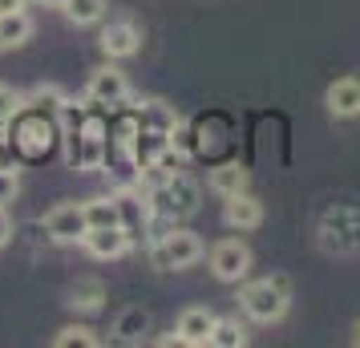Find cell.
<instances>
[{
	"instance_id": "obj_1",
	"label": "cell",
	"mask_w": 360,
	"mask_h": 348,
	"mask_svg": "<svg viewBox=\"0 0 360 348\" xmlns=\"http://www.w3.org/2000/svg\"><path fill=\"white\" fill-rule=\"evenodd\" d=\"M239 308L247 320L255 324H279L288 308H292V283L283 276H267V280H251L239 288Z\"/></svg>"
},
{
	"instance_id": "obj_2",
	"label": "cell",
	"mask_w": 360,
	"mask_h": 348,
	"mask_svg": "<svg viewBox=\"0 0 360 348\" xmlns=\"http://www.w3.org/2000/svg\"><path fill=\"white\" fill-rule=\"evenodd\" d=\"M146 199L154 207V215H166V219H186L198 211V186L186 179V174H166L162 183L146 186Z\"/></svg>"
},
{
	"instance_id": "obj_3",
	"label": "cell",
	"mask_w": 360,
	"mask_h": 348,
	"mask_svg": "<svg viewBox=\"0 0 360 348\" xmlns=\"http://www.w3.org/2000/svg\"><path fill=\"white\" fill-rule=\"evenodd\" d=\"M198 259H202V239L195 231L174 227V231L158 235L150 243V264L158 267V271H182V267L198 264Z\"/></svg>"
},
{
	"instance_id": "obj_4",
	"label": "cell",
	"mask_w": 360,
	"mask_h": 348,
	"mask_svg": "<svg viewBox=\"0 0 360 348\" xmlns=\"http://www.w3.org/2000/svg\"><path fill=\"white\" fill-rule=\"evenodd\" d=\"M320 239H324V247L336 251V255L360 251V207H332V211L320 219Z\"/></svg>"
},
{
	"instance_id": "obj_5",
	"label": "cell",
	"mask_w": 360,
	"mask_h": 348,
	"mask_svg": "<svg viewBox=\"0 0 360 348\" xmlns=\"http://www.w3.org/2000/svg\"><path fill=\"white\" fill-rule=\"evenodd\" d=\"M41 227L53 243H82L89 223H85V202H57L49 215L41 219Z\"/></svg>"
},
{
	"instance_id": "obj_6",
	"label": "cell",
	"mask_w": 360,
	"mask_h": 348,
	"mask_svg": "<svg viewBox=\"0 0 360 348\" xmlns=\"http://www.w3.org/2000/svg\"><path fill=\"white\" fill-rule=\"evenodd\" d=\"M211 271L214 280L223 283H243L247 271H251V247L243 239H223L211 247Z\"/></svg>"
},
{
	"instance_id": "obj_7",
	"label": "cell",
	"mask_w": 360,
	"mask_h": 348,
	"mask_svg": "<svg viewBox=\"0 0 360 348\" xmlns=\"http://www.w3.org/2000/svg\"><path fill=\"white\" fill-rule=\"evenodd\" d=\"M85 98L98 101V105H122L130 98V77L114 65H98L89 73V85H85Z\"/></svg>"
},
{
	"instance_id": "obj_8",
	"label": "cell",
	"mask_w": 360,
	"mask_h": 348,
	"mask_svg": "<svg viewBox=\"0 0 360 348\" xmlns=\"http://www.w3.org/2000/svg\"><path fill=\"white\" fill-rule=\"evenodd\" d=\"M98 45L110 61H126V57H134V53L142 49V33H138L134 20H110V25L101 29Z\"/></svg>"
},
{
	"instance_id": "obj_9",
	"label": "cell",
	"mask_w": 360,
	"mask_h": 348,
	"mask_svg": "<svg viewBox=\"0 0 360 348\" xmlns=\"http://www.w3.org/2000/svg\"><path fill=\"white\" fill-rule=\"evenodd\" d=\"M130 231L126 227H89L82 239V247L94 255V259H122L130 251Z\"/></svg>"
},
{
	"instance_id": "obj_10",
	"label": "cell",
	"mask_w": 360,
	"mask_h": 348,
	"mask_svg": "<svg viewBox=\"0 0 360 348\" xmlns=\"http://www.w3.org/2000/svg\"><path fill=\"white\" fill-rule=\"evenodd\" d=\"M211 328H214V312L202 308V304H195V308H186V312L179 316L174 340H179V344H191V348H202V344H211Z\"/></svg>"
},
{
	"instance_id": "obj_11",
	"label": "cell",
	"mask_w": 360,
	"mask_h": 348,
	"mask_svg": "<svg viewBox=\"0 0 360 348\" xmlns=\"http://www.w3.org/2000/svg\"><path fill=\"white\" fill-rule=\"evenodd\" d=\"M223 223H227V227H235V231H255V227L263 223V202L255 199V195H247V191H239V195H227Z\"/></svg>"
},
{
	"instance_id": "obj_12",
	"label": "cell",
	"mask_w": 360,
	"mask_h": 348,
	"mask_svg": "<svg viewBox=\"0 0 360 348\" xmlns=\"http://www.w3.org/2000/svg\"><path fill=\"white\" fill-rule=\"evenodd\" d=\"M324 105L332 117H356L360 114V77H340L328 85Z\"/></svg>"
},
{
	"instance_id": "obj_13",
	"label": "cell",
	"mask_w": 360,
	"mask_h": 348,
	"mask_svg": "<svg viewBox=\"0 0 360 348\" xmlns=\"http://www.w3.org/2000/svg\"><path fill=\"white\" fill-rule=\"evenodd\" d=\"M138 130H154V134H170L182 117L174 114V105H166L162 98H142L138 101Z\"/></svg>"
},
{
	"instance_id": "obj_14",
	"label": "cell",
	"mask_w": 360,
	"mask_h": 348,
	"mask_svg": "<svg viewBox=\"0 0 360 348\" xmlns=\"http://www.w3.org/2000/svg\"><path fill=\"white\" fill-rule=\"evenodd\" d=\"M33 17L17 8V13H0V49H20L29 37H33Z\"/></svg>"
},
{
	"instance_id": "obj_15",
	"label": "cell",
	"mask_w": 360,
	"mask_h": 348,
	"mask_svg": "<svg viewBox=\"0 0 360 348\" xmlns=\"http://www.w3.org/2000/svg\"><path fill=\"white\" fill-rule=\"evenodd\" d=\"M247 183H251V170H247L243 162H223L211 170V191L214 195H239V191H247Z\"/></svg>"
},
{
	"instance_id": "obj_16",
	"label": "cell",
	"mask_w": 360,
	"mask_h": 348,
	"mask_svg": "<svg viewBox=\"0 0 360 348\" xmlns=\"http://www.w3.org/2000/svg\"><path fill=\"white\" fill-rule=\"evenodd\" d=\"M73 312H98L105 304V283L101 280H77L69 288V299H65Z\"/></svg>"
},
{
	"instance_id": "obj_17",
	"label": "cell",
	"mask_w": 360,
	"mask_h": 348,
	"mask_svg": "<svg viewBox=\"0 0 360 348\" xmlns=\"http://www.w3.org/2000/svg\"><path fill=\"white\" fill-rule=\"evenodd\" d=\"M211 344L214 348H243L247 344V324L239 316H214Z\"/></svg>"
},
{
	"instance_id": "obj_18",
	"label": "cell",
	"mask_w": 360,
	"mask_h": 348,
	"mask_svg": "<svg viewBox=\"0 0 360 348\" xmlns=\"http://www.w3.org/2000/svg\"><path fill=\"white\" fill-rule=\"evenodd\" d=\"M117 340H126V344H138V340H146L150 332V312H142V308H126V312L117 316Z\"/></svg>"
},
{
	"instance_id": "obj_19",
	"label": "cell",
	"mask_w": 360,
	"mask_h": 348,
	"mask_svg": "<svg viewBox=\"0 0 360 348\" xmlns=\"http://www.w3.org/2000/svg\"><path fill=\"white\" fill-rule=\"evenodd\" d=\"M65 101L69 98L57 89V85H37L33 94H25V110H33V114H61Z\"/></svg>"
},
{
	"instance_id": "obj_20",
	"label": "cell",
	"mask_w": 360,
	"mask_h": 348,
	"mask_svg": "<svg viewBox=\"0 0 360 348\" xmlns=\"http://www.w3.org/2000/svg\"><path fill=\"white\" fill-rule=\"evenodd\" d=\"M61 13H65L77 29H85V25H98V20L105 17V0H65Z\"/></svg>"
},
{
	"instance_id": "obj_21",
	"label": "cell",
	"mask_w": 360,
	"mask_h": 348,
	"mask_svg": "<svg viewBox=\"0 0 360 348\" xmlns=\"http://www.w3.org/2000/svg\"><path fill=\"white\" fill-rule=\"evenodd\" d=\"M98 332L89 324H65V328L53 336V348H98Z\"/></svg>"
},
{
	"instance_id": "obj_22",
	"label": "cell",
	"mask_w": 360,
	"mask_h": 348,
	"mask_svg": "<svg viewBox=\"0 0 360 348\" xmlns=\"http://www.w3.org/2000/svg\"><path fill=\"white\" fill-rule=\"evenodd\" d=\"M85 223L89 227H122L117 199H89L85 202Z\"/></svg>"
},
{
	"instance_id": "obj_23",
	"label": "cell",
	"mask_w": 360,
	"mask_h": 348,
	"mask_svg": "<svg viewBox=\"0 0 360 348\" xmlns=\"http://www.w3.org/2000/svg\"><path fill=\"white\" fill-rule=\"evenodd\" d=\"M20 110H25V94L13 85H0V122H13Z\"/></svg>"
},
{
	"instance_id": "obj_24",
	"label": "cell",
	"mask_w": 360,
	"mask_h": 348,
	"mask_svg": "<svg viewBox=\"0 0 360 348\" xmlns=\"http://www.w3.org/2000/svg\"><path fill=\"white\" fill-rule=\"evenodd\" d=\"M17 195H20V174L13 166H0V207H8Z\"/></svg>"
},
{
	"instance_id": "obj_25",
	"label": "cell",
	"mask_w": 360,
	"mask_h": 348,
	"mask_svg": "<svg viewBox=\"0 0 360 348\" xmlns=\"http://www.w3.org/2000/svg\"><path fill=\"white\" fill-rule=\"evenodd\" d=\"M8 239H13V219H8V211H4V207H0V247H4Z\"/></svg>"
},
{
	"instance_id": "obj_26",
	"label": "cell",
	"mask_w": 360,
	"mask_h": 348,
	"mask_svg": "<svg viewBox=\"0 0 360 348\" xmlns=\"http://www.w3.org/2000/svg\"><path fill=\"white\" fill-rule=\"evenodd\" d=\"M17 8H25V0H0V13H17Z\"/></svg>"
},
{
	"instance_id": "obj_27",
	"label": "cell",
	"mask_w": 360,
	"mask_h": 348,
	"mask_svg": "<svg viewBox=\"0 0 360 348\" xmlns=\"http://www.w3.org/2000/svg\"><path fill=\"white\" fill-rule=\"evenodd\" d=\"M37 4H45V8H61L65 0H37Z\"/></svg>"
},
{
	"instance_id": "obj_28",
	"label": "cell",
	"mask_w": 360,
	"mask_h": 348,
	"mask_svg": "<svg viewBox=\"0 0 360 348\" xmlns=\"http://www.w3.org/2000/svg\"><path fill=\"white\" fill-rule=\"evenodd\" d=\"M356 344H360V320H356Z\"/></svg>"
},
{
	"instance_id": "obj_29",
	"label": "cell",
	"mask_w": 360,
	"mask_h": 348,
	"mask_svg": "<svg viewBox=\"0 0 360 348\" xmlns=\"http://www.w3.org/2000/svg\"><path fill=\"white\" fill-rule=\"evenodd\" d=\"M25 4H33V0H25Z\"/></svg>"
}]
</instances>
